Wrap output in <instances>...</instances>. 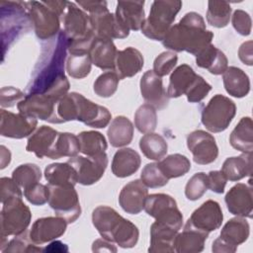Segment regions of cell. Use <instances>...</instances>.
Segmentation results:
<instances>
[{"label":"cell","mask_w":253,"mask_h":253,"mask_svg":"<svg viewBox=\"0 0 253 253\" xmlns=\"http://www.w3.org/2000/svg\"><path fill=\"white\" fill-rule=\"evenodd\" d=\"M67 221L60 216H46L38 218L29 232L31 239L37 245L53 241L64 234Z\"/></svg>","instance_id":"cell-17"},{"label":"cell","mask_w":253,"mask_h":253,"mask_svg":"<svg viewBox=\"0 0 253 253\" xmlns=\"http://www.w3.org/2000/svg\"><path fill=\"white\" fill-rule=\"evenodd\" d=\"M197 74L188 64H181L170 75L167 95L169 98H178L185 95Z\"/></svg>","instance_id":"cell-31"},{"label":"cell","mask_w":253,"mask_h":253,"mask_svg":"<svg viewBox=\"0 0 253 253\" xmlns=\"http://www.w3.org/2000/svg\"><path fill=\"white\" fill-rule=\"evenodd\" d=\"M208 191L207 174L199 172L194 174L186 184L185 196L190 201H197L201 199Z\"/></svg>","instance_id":"cell-46"},{"label":"cell","mask_w":253,"mask_h":253,"mask_svg":"<svg viewBox=\"0 0 253 253\" xmlns=\"http://www.w3.org/2000/svg\"><path fill=\"white\" fill-rule=\"evenodd\" d=\"M231 146L243 153H251L253 150V123L250 117H243L229 136Z\"/></svg>","instance_id":"cell-32"},{"label":"cell","mask_w":253,"mask_h":253,"mask_svg":"<svg viewBox=\"0 0 253 253\" xmlns=\"http://www.w3.org/2000/svg\"><path fill=\"white\" fill-rule=\"evenodd\" d=\"M120 78L115 71H107L97 77L94 82L93 90L96 95L102 98L113 96L119 86Z\"/></svg>","instance_id":"cell-44"},{"label":"cell","mask_w":253,"mask_h":253,"mask_svg":"<svg viewBox=\"0 0 253 253\" xmlns=\"http://www.w3.org/2000/svg\"><path fill=\"white\" fill-rule=\"evenodd\" d=\"M36 118L22 113L14 114L4 109L0 113V133L2 136L21 139L30 136L36 129Z\"/></svg>","instance_id":"cell-14"},{"label":"cell","mask_w":253,"mask_h":253,"mask_svg":"<svg viewBox=\"0 0 253 253\" xmlns=\"http://www.w3.org/2000/svg\"><path fill=\"white\" fill-rule=\"evenodd\" d=\"M220 171L227 180L233 182L250 176L252 174V152L226 158Z\"/></svg>","instance_id":"cell-30"},{"label":"cell","mask_w":253,"mask_h":253,"mask_svg":"<svg viewBox=\"0 0 253 253\" xmlns=\"http://www.w3.org/2000/svg\"><path fill=\"white\" fill-rule=\"evenodd\" d=\"M107 134L113 147L126 146L132 140L133 125L126 117L118 116L111 122Z\"/></svg>","instance_id":"cell-34"},{"label":"cell","mask_w":253,"mask_h":253,"mask_svg":"<svg viewBox=\"0 0 253 253\" xmlns=\"http://www.w3.org/2000/svg\"><path fill=\"white\" fill-rule=\"evenodd\" d=\"M237 248L230 246L229 244H227L225 241H223L220 237L216 238L213 242H212V246H211V250L214 253H220V252H225V253H233L236 251Z\"/></svg>","instance_id":"cell-58"},{"label":"cell","mask_w":253,"mask_h":253,"mask_svg":"<svg viewBox=\"0 0 253 253\" xmlns=\"http://www.w3.org/2000/svg\"><path fill=\"white\" fill-rule=\"evenodd\" d=\"M44 178L48 185L75 186L78 183L75 169L68 163H52L45 167Z\"/></svg>","instance_id":"cell-35"},{"label":"cell","mask_w":253,"mask_h":253,"mask_svg":"<svg viewBox=\"0 0 253 253\" xmlns=\"http://www.w3.org/2000/svg\"><path fill=\"white\" fill-rule=\"evenodd\" d=\"M68 1H43V3L49 7L53 12H55L59 17L62 16Z\"/></svg>","instance_id":"cell-59"},{"label":"cell","mask_w":253,"mask_h":253,"mask_svg":"<svg viewBox=\"0 0 253 253\" xmlns=\"http://www.w3.org/2000/svg\"><path fill=\"white\" fill-rule=\"evenodd\" d=\"M178 232V230L155 220L150 226V245L148 252H174L175 238Z\"/></svg>","instance_id":"cell-23"},{"label":"cell","mask_w":253,"mask_h":253,"mask_svg":"<svg viewBox=\"0 0 253 253\" xmlns=\"http://www.w3.org/2000/svg\"><path fill=\"white\" fill-rule=\"evenodd\" d=\"M212 39L213 33L207 30L204 18L199 13L189 12L169 29L162 44L173 51H187L196 56Z\"/></svg>","instance_id":"cell-1"},{"label":"cell","mask_w":253,"mask_h":253,"mask_svg":"<svg viewBox=\"0 0 253 253\" xmlns=\"http://www.w3.org/2000/svg\"><path fill=\"white\" fill-rule=\"evenodd\" d=\"M157 164L167 179L184 176L191 169V162L189 158L180 153L170 154L159 160Z\"/></svg>","instance_id":"cell-37"},{"label":"cell","mask_w":253,"mask_h":253,"mask_svg":"<svg viewBox=\"0 0 253 253\" xmlns=\"http://www.w3.org/2000/svg\"><path fill=\"white\" fill-rule=\"evenodd\" d=\"M232 26L241 36H249L251 33L252 21L249 14L243 10H235L232 15Z\"/></svg>","instance_id":"cell-52"},{"label":"cell","mask_w":253,"mask_h":253,"mask_svg":"<svg viewBox=\"0 0 253 253\" xmlns=\"http://www.w3.org/2000/svg\"><path fill=\"white\" fill-rule=\"evenodd\" d=\"M32 213L22 198H14L2 204L1 237L18 235L27 230Z\"/></svg>","instance_id":"cell-8"},{"label":"cell","mask_w":253,"mask_h":253,"mask_svg":"<svg viewBox=\"0 0 253 253\" xmlns=\"http://www.w3.org/2000/svg\"><path fill=\"white\" fill-rule=\"evenodd\" d=\"M76 171L78 183L90 186L97 183L104 175L108 166V156L105 152L93 156H74L67 161Z\"/></svg>","instance_id":"cell-11"},{"label":"cell","mask_w":253,"mask_h":253,"mask_svg":"<svg viewBox=\"0 0 253 253\" xmlns=\"http://www.w3.org/2000/svg\"><path fill=\"white\" fill-rule=\"evenodd\" d=\"M89 18L96 38L125 39L129 35V30L115 14L109 12L108 7L89 14Z\"/></svg>","instance_id":"cell-15"},{"label":"cell","mask_w":253,"mask_h":253,"mask_svg":"<svg viewBox=\"0 0 253 253\" xmlns=\"http://www.w3.org/2000/svg\"><path fill=\"white\" fill-rule=\"evenodd\" d=\"M250 233V226L245 217L236 216L230 218L221 228L220 238L232 247L237 246L247 240Z\"/></svg>","instance_id":"cell-33"},{"label":"cell","mask_w":253,"mask_h":253,"mask_svg":"<svg viewBox=\"0 0 253 253\" xmlns=\"http://www.w3.org/2000/svg\"><path fill=\"white\" fill-rule=\"evenodd\" d=\"M178 61V55L174 51L161 52L153 62V72L159 77L168 75L176 66Z\"/></svg>","instance_id":"cell-48"},{"label":"cell","mask_w":253,"mask_h":253,"mask_svg":"<svg viewBox=\"0 0 253 253\" xmlns=\"http://www.w3.org/2000/svg\"><path fill=\"white\" fill-rule=\"evenodd\" d=\"M80 152V144L77 135L71 132H59L56 145L54 159L61 157H74Z\"/></svg>","instance_id":"cell-42"},{"label":"cell","mask_w":253,"mask_h":253,"mask_svg":"<svg viewBox=\"0 0 253 253\" xmlns=\"http://www.w3.org/2000/svg\"><path fill=\"white\" fill-rule=\"evenodd\" d=\"M143 6L144 1H119L115 15L129 31H138L145 21Z\"/></svg>","instance_id":"cell-24"},{"label":"cell","mask_w":253,"mask_h":253,"mask_svg":"<svg viewBox=\"0 0 253 253\" xmlns=\"http://www.w3.org/2000/svg\"><path fill=\"white\" fill-rule=\"evenodd\" d=\"M48 187V205L57 216L64 218L67 223L74 222L81 214L79 197L74 186L64 185Z\"/></svg>","instance_id":"cell-6"},{"label":"cell","mask_w":253,"mask_h":253,"mask_svg":"<svg viewBox=\"0 0 253 253\" xmlns=\"http://www.w3.org/2000/svg\"><path fill=\"white\" fill-rule=\"evenodd\" d=\"M135 127L141 133L153 132L157 126V114L155 108L149 104L141 105L134 114Z\"/></svg>","instance_id":"cell-41"},{"label":"cell","mask_w":253,"mask_h":253,"mask_svg":"<svg viewBox=\"0 0 253 253\" xmlns=\"http://www.w3.org/2000/svg\"><path fill=\"white\" fill-rule=\"evenodd\" d=\"M196 63L199 67L207 69L213 75L223 74L228 67V60L225 54L211 43L196 55Z\"/></svg>","instance_id":"cell-27"},{"label":"cell","mask_w":253,"mask_h":253,"mask_svg":"<svg viewBox=\"0 0 253 253\" xmlns=\"http://www.w3.org/2000/svg\"><path fill=\"white\" fill-rule=\"evenodd\" d=\"M187 146L197 164H211L217 158L218 147L215 138L205 130L197 129L189 133L187 136Z\"/></svg>","instance_id":"cell-13"},{"label":"cell","mask_w":253,"mask_h":253,"mask_svg":"<svg viewBox=\"0 0 253 253\" xmlns=\"http://www.w3.org/2000/svg\"><path fill=\"white\" fill-rule=\"evenodd\" d=\"M224 201L230 213L241 217H252L253 202L251 186L237 183L226 193Z\"/></svg>","instance_id":"cell-20"},{"label":"cell","mask_w":253,"mask_h":253,"mask_svg":"<svg viewBox=\"0 0 253 253\" xmlns=\"http://www.w3.org/2000/svg\"><path fill=\"white\" fill-rule=\"evenodd\" d=\"M140 180L147 188H160L167 185L169 179H167L157 163L146 164L140 174Z\"/></svg>","instance_id":"cell-45"},{"label":"cell","mask_w":253,"mask_h":253,"mask_svg":"<svg viewBox=\"0 0 253 253\" xmlns=\"http://www.w3.org/2000/svg\"><path fill=\"white\" fill-rule=\"evenodd\" d=\"M57 104L51 97L42 93L28 94L21 101L17 108L20 113L45 121L50 124H62L63 122L57 114Z\"/></svg>","instance_id":"cell-10"},{"label":"cell","mask_w":253,"mask_h":253,"mask_svg":"<svg viewBox=\"0 0 253 253\" xmlns=\"http://www.w3.org/2000/svg\"><path fill=\"white\" fill-rule=\"evenodd\" d=\"M144 211L156 221L166 224L176 230H180L183 224V215L177 207V203L170 195L151 194L144 203Z\"/></svg>","instance_id":"cell-7"},{"label":"cell","mask_w":253,"mask_h":253,"mask_svg":"<svg viewBox=\"0 0 253 253\" xmlns=\"http://www.w3.org/2000/svg\"><path fill=\"white\" fill-rule=\"evenodd\" d=\"M58 133L57 130L50 126H41L29 136L26 150L33 152L39 158L47 157L54 159Z\"/></svg>","instance_id":"cell-18"},{"label":"cell","mask_w":253,"mask_h":253,"mask_svg":"<svg viewBox=\"0 0 253 253\" xmlns=\"http://www.w3.org/2000/svg\"><path fill=\"white\" fill-rule=\"evenodd\" d=\"M182 8V2L177 0H158L151 4L149 16L145 19L140 31L148 39L163 41L165 35Z\"/></svg>","instance_id":"cell-4"},{"label":"cell","mask_w":253,"mask_h":253,"mask_svg":"<svg viewBox=\"0 0 253 253\" xmlns=\"http://www.w3.org/2000/svg\"><path fill=\"white\" fill-rule=\"evenodd\" d=\"M222 220L223 213L219 204L213 200H209L193 211L186 225L210 234V232L220 227Z\"/></svg>","instance_id":"cell-16"},{"label":"cell","mask_w":253,"mask_h":253,"mask_svg":"<svg viewBox=\"0 0 253 253\" xmlns=\"http://www.w3.org/2000/svg\"><path fill=\"white\" fill-rule=\"evenodd\" d=\"M140 93L146 104L155 109H164L169 103V97L163 87L162 78L156 75L153 70H147L139 82Z\"/></svg>","instance_id":"cell-19"},{"label":"cell","mask_w":253,"mask_h":253,"mask_svg":"<svg viewBox=\"0 0 253 253\" xmlns=\"http://www.w3.org/2000/svg\"><path fill=\"white\" fill-rule=\"evenodd\" d=\"M92 60L87 54H70L66 60V71L75 79H82L89 75Z\"/></svg>","instance_id":"cell-43"},{"label":"cell","mask_w":253,"mask_h":253,"mask_svg":"<svg viewBox=\"0 0 253 253\" xmlns=\"http://www.w3.org/2000/svg\"><path fill=\"white\" fill-rule=\"evenodd\" d=\"M92 251L93 252H117V248L115 244L109 240H106L104 238L97 239L93 242L92 245Z\"/></svg>","instance_id":"cell-57"},{"label":"cell","mask_w":253,"mask_h":253,"mask_svg":"<svg viewBox=\"0 0 253 253\" xmlns=\"http://www.w3.org/2000/svg\"><path fill=\"white\" fill-rule=\"evenodd\" d=\"M227 179L221 171L214 170L207 174V183L208 189L216 194H222L226 185Z\"/></svg>","instance_id":"cell-54"},{"label":"cell","mask_w":253,"mask_h":253,"mask_svg":"<svg viewBox=\"0 0 253 253\" xmlns=\"http://www.w3.org/2000/svg\"><path fill=\"white\" fill-rule=\"evenodd\" d=\"M42 249L40 246H37L36 243L28 234V231H24L21 234L15 235L13 239H11L2 252H40Z\"/></svg>","instance_id":"cell-47"},{"label":"cell","mask_w":253,"mask_h":253,"mask_svg":"<svg viewBox=\"0 0 253 253\" xmlns=\"http://www.w3.org/2000/svg\"><path fill=\"white\" fill-rule=\"evenodd\" d=\"M211 90V84H209L202 76L197 74L195 80L193 81L185 95L187 96V100L190 103H199L207 97Z\"/></svg>","instance_id":"cell-49"},{"label":"cell","mask_w":253,"mask_h":253,"mask_svg":"<svg viewBox=\"0 0 253 253\" xmlns=\"http://www.w3.org/2000/svg\"><path fill=\"white\" fill-rule=\"evenodd\" d=\"M25 8L40 40H49L59 32V16L47 7L43 1L25 2Z\"/></svg>","instance_id":"cell-9"},{"label":"cell","mask_w":253,"mask_h":253,"mask_svg":"<svg viewBox=\"0 0 253 253\" xmlns=\"http://www.w3.org/2000/svg\"><path fill=\"white\" fill-rule=\"evenodd\" d=\"M26 96L27 95L18 88L12 86L2 87L0 91V105L2 109L14 107L23 101Z\"/></svg>","instance_id":"cell-51"},{"label":"cell","mask_w":253,"mask_h":253,"mask_svg":"<svg viewBox=\"0 0 253 253\" xmlns=\"http://www.w3.org/2000/svg\"><path fill=\"white\" fill-rule=\"evenodd\" d=\"M12 179L24 190L39 183L42 179L41 168L34 163L19 165L12 172Z\"/></svg>","instance_id":"cell-40"},{"label":"cell","mask_w":253,"mask_h":253,"mask_svg":"<svg viewBox=\"0 0 253 253\" xmlns=\"http://www.w3.org/2000/svg\"><path fill=\"white\" fill-rule=\"evenodd\" d=\"M139 148L146 158L159 161L166 155L168 144L161 134L150 132L140 138Z\"/></svg>","instance_id":"cell-36"},{"label":"cell","mask_w":253,"mask_h":253,"mask_svg":"<svg viewBox=\"0 0 253 253\" xmlns=\"http://www.w3.org/2000/svg\"><path fill=\"white\" fill-rule=\"evenodd\" d=\"M209 233L186 225L175 238V251L179 253H195L204 250Z\"/></svg>","instance_id":"cell-28"},{"label":"cell","mask_w":253,"mask_h":253,"mask_svg":"<svg viewBox=\"0 0 253 253\" xmlns=\"http://www.w3.org/2000/svg\"><path fill=\"white\" fill-rule=\"evenodd\" d=\"M76 4L89 14L108 7L106 1H78Z\"/></svg>","instance_id":"cell-56"},{"label":"cell","mask_w":253,"mask_h":253,"mask_svg":"<svg viewBox=\"0 0 253 253\" xmlns=\"http://www.w3.org/2000/svg\"><path fill=\"white\" fill-rule=\"evenodd\" d=\"M147 196V187L141 180L136 179L124 186L119 196V204L126 212L137 214L144 209Z\"/></svg>","instance_id":"cell-21"},{"label":"cell","mask_w":253,"mask_h":253,"mask_svg":"<svg viewBox=\"0 0 253 253\" xmlns=\"http://www.w3.org/2000/svg\"><path fill=\"white\" fill-rule=\"evenodd\" d=\"M144 59L141 52L132 46H128L123 50H118L114 71L121 80L137 74L142 69Z\"/></svg>","instance_id":"cell-22"},{"label":"cell","mask_w":253,"mask_h":253,"mask_svg":"<svg viewBox=\"0 0 253 253\" xmlns=\"http://www.w3.org/2000/svg\"><path fill=\"white\" fill-rule=\"evenodd\" d=\"M61 18L64 26L63 32L68 41H80L96 37L89 15L80 9L76 3L67 2Z\"/></svg>","instance_id":"cell-12"},{"label":"cell","mask_w":253,"mask_h":253,"mask_svg":"<svg viewBox=\"0 0 253 253\" xmlns=\"http://www.w3.org/2000/svg\"><path fill=\"white\" fill-rule=\"evenodd\" d=\"M225 91L232 97L242 98L250 91V80L248 75L236 66H229L222 76Z\"/></svg>","instance_id":"cell-29"},{"label":"cell","mask_w":253,"mask_h":253,"mask_svg":"<svg viewBox=\"0 0 253 253\" xmlns=\"http://www.w3.org/2000/svg\"><path fill=\"white\" fill-rule=\"evenodd\" d=\"M231 11V6L228 2L209 1L207 21L214 28H224L229 23Z\"/></svg>","instance_id":"cell-39"},{"label":"cell","mask_w":253,"mask_h":253,"mask_svg":"<svg viewBox=\"0 0 253 253\" xmlns=\"http://www.w3.org/2000/svg\"><path fill=\"white\" fill-rule=\"evenodd\" d=\"M0 192H1V204L14 198H22L23 194L21 187L12 179L2 177L0 180Z\"/></svg>","instance_id":"cell-53"},{"label":"cell","mask_w":253,"mask_h":253,"mask_svg":"<svg viewBox=\"0 0 253 253\" xmlns=\"http://www.w3.org/2000/svg\"><path fill=\"white\" fill-rule=\"evenodd\" d=\"M236 114L235 103L220 94L214 95L202 111L201 121L211 132L225 130Z\"/></svg>","instance_id":"cell-5"},{"label":"cell","mask_w":253,"mask_h":253,"mask_svg":"<svg viewBox=\"0 0 253 253\" xmlns=\"http://www.w3.org/2000/svg\"><path fill=\"white\" fill-rule=\"evenodd\" d=\"M141 163L140 155L132 148L119 149L112 161V172L118 178H126L134 174Z\"/></svg>","instance_id":"cell-26"},{"label":"cell","mask_w":253,"mask_h":253,"mask_svg":"<svg viewBox=\"0 0 253 253\" xmlns=\"http://www.w3.org/2000/svg\"><path fill=\"white\" fill-rule=\"evenodd\" d=\"M42 251H45V252H67L68 247L66 244L62 243L61 241L55 240V241L50 242L44 249H42Z\"/></svg>","instance_id":"cell-60"},{"label":"cell","mask_w":253,"mask_h":253,"mask_svg":"<svg viewBox=\"0 0 253 253\" xmlns=\"http://www.w3.org/2000/svg\"><path fill=\"white\" fill-rule=\"evenodd\" d=\"M239 59L246 65L251 66L253 64V55H252V41L243 42L238 49Z\"/></svg>","instance_id":"cell-55"},{"label":"cell","mask_w":253,"mask_h":253,"mask_svg":"<svg viewBox=\"0 0 253 253\" xmlns=\"http://www.w3.org/2000/svg\"><path fill=\"white\" fill-rule=\"evenodd\" d=\"M80 144V152L86 156H93L105 152L108 147L105 136L96 130L82 131L77 135Z\"/></svg>","instance_id":"cell-38"},{"label":"cell","mask_w":253,"mask_h":253,"mask_svg":"<svg viewBox=\"0 0 253 253\" xmlns=\"http://www.w3.org/2000/svg\"><path fill=\"white\" fill-rule=\"evenodd\" d=\"M92 222L102 238L117 243L122 248L134 247L139 231L128 219L111 207L99 206L92 212Z\"/></svg>","instance_id":"cell-2"},{"label":"cell","mask_w":253,"mask_h":253,"mask_svg":"<svg viewBox=\"0 0 253 253\" xmlns=\"http://www.w3.org/2000/svg\"><path fill=\"white\" fill-rule=\"evenodd\" d=\"M57 114L63 123L78 121L94 128L106 127L112 119L106 107L95 104L76 92L68 93L58 102Z\"/></svg>","instance_id":"cell-3"},{"label":"cell","mask_w":253,"mask_h":253,"mask_svg":"<svg viewBox=\"0 0 253 253\" xmlns=\"http://www.w3.org/2000/svg\"><path fill=\"white\" fill-rule=\"evenodd\" d=\"M24 196L34 206H42L48 202V187L37 183L24 190Z\"/></svg>","instance_id":"cell-50"},{"label":"cell","mask_w":253,"mask_h":253,"mask_svg":"<svg viewBox=\"0 0 253 253\" xmlns=\"http://www.w3.org/2000/svg\"><path fill=\"white\" fill-rule=\"evenodd\" d=\"M0 149H1V151H0V157H1V159H0V163H1L0 168L4 169L11 161V152L4 145H1Z\"/></svg>","instance_id":"cell-61"},{"label":"cell","mask_w":253,"mask_h":253,"mask_svg":"<svg viewBox=\"0 0 253 253\" xmlns=\"http://www.w3.org/2000/svg\"><path fill=\"white\" fill-rule=\"evenodd\" d=\"M117 47L111 39L96 38L89 55L92 63L103 70H114L117 57Z\"/></svg>","instance_id":"cell-25"}]
</instances>
